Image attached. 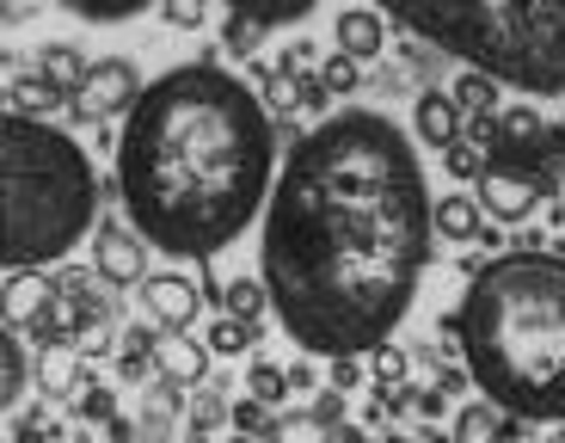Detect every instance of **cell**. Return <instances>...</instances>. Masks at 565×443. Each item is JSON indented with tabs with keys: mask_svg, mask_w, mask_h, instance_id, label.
Returning a JSON list of instances; mask_svg holds the SVG:
<instances>
[{
	"mask_svg": "<svg viewBox=\"0 0 565 443\" xmlns=\"http://www.w3.org/2000/svg\"><path fill=\"white\" fill-rule=\"evenodd\" d=\"M320 81L332 86V93H356V86H363V62H356V56H344V50H339V56H326Z\"/></svg>",
	"mask_w": 565,
	"mask_h": 443,
	"instance_id": "29",
	"label": "cell"
},
{
	"mask_svg": "<svg viewBox=\"0 0 565 443\" xmlns=\"http://www.w3.org/2000/svg\"><path fill=\"white\" fill-rule=\"evenodd\" d=\"M313 62H320V50H313V43H296V50H289V56L277 62V68H289V74H313Z\"/></svg>",
	"mask_w": 565,
	"mask_h": 443,
	"instance_id": "40",
	"label": "cell"
},
{
	"mask_svg": "<svg viewBox=\"0 0 565 443\" xmlns=\"http://www.w3.org/2000/svg\"><path fill=\"white\" fill-rule=\"evenodd\" d=\"M356 382H363V358H332V388H344V394H351Z\"/></svg>",
	"mask_w": 565,
	"mask_h": 443,
	"instance_id": "39",
	"label": "cell"
},
{
	"mask_svg": "<svg viewBox=\"0 0 565 443\" xmlns=\"http://www.w3.org/2000/svg\"><path fill=\"white\" fill-rule=\"evenodd\" d=\"M529 419L523 413H510V407L498 401H467L461 413H455V437L461 443H486V437H523Z\"/></svg>",
	"mask_w": 565,
	"mask_h": 443,
	"instance_id": "11",
	"label": "cell"
},
{
	"mask_svg": "<svg viewBox=\"0 0 565 443\" xmlns=\"http://www.w3.org/2000/svg\"><path fill=\"white\" fill-rule=\"evenodd\" d=\"M467 376L529 425L565 419V253H498L461 296Z\"/></svg>",
	"mask_w": 565,
	"mask_h": 443,
	"instance_id": "3",
	"label": "cell"
},
{
	"mask_svg": "<svg viewBox=\"0 0 565 443\" xmlns=\"http://www.w3.org/2000/svg\"><path fill=\"white\" fill-rule=\"evenodd\" d=\"M160 13H167V25H179V31H198L203 19H210V0H160Z\"/></svg>",
	"mask_w": 565,
	"mask_h": 443,
	"instance_id": "33",
	"label": "cell"
},
{
	"mask_svg": "<svg viewBox=\"0 0 565 443\" xmlns=\"http://www.w3.org/2000/svg\"><path fill=\"white\" fill-rule=\"evenodd\" d=\"M141 99V74L129 56H105L86 68V81L68 93V112L81 117V124H111L117 112H129V105Z\"/></svg>",
	"mask_w": 565,
	"mask_h": 443,
	"instance_id": "6",
	"label": "cell"
},
{
	"mask_svg": "<svg viewBox=\"0 0 565 443\" xmlns=\"http://www.w3.org/2000/svg\"><path fill=\"white\" fill-rule=\"evenodd\" d=\"M265 99L215 56L141 86L117 143V198L129 222L172 259H215L246 234L270 191Z\"/></svg>",
	"mask_w": 565,
	"mask_h": 443,
	"instance_id": "2",
	"label": "cell"
},
{
	"mask_svg": "<svg viewBox=\"0 0 565 443\" xmlns=\"http://www.w3.org/2000/svg\"><path fill=\"white\" fill-rule=\"evenodd\" d=\"M418 136L430 148H455L461 143V105L449 93H418Z\"/></svg>",
	"mask_w": 565,
	"mask_h": 443,
	"instance_id": "14",
	"label": "cell"
},
{
	"mask_svg": "<svg viewBox=\"0 0 565 443\" xmlns=\"http://www.w3.org/2000/svg\"><path fill=\"white\" fill-rule=\"evenodd\" d=\"M253 320H241V315H215V327H210V339H203V345H210V358H241V351H246V345H253Z\"/></svg>",
	"mask_w": 565,
	"mask_h": 443,
	"instance_id": "22",
	"label": "cell"
},
{
	"mask_svg": "<svg viewBox=\"0 0 565 443\" xmlns=\"http://www.w3.org/2000/svg\"><path fill=\"white\" fill-rule=\"evenodd\" d=\"M473 191H480V210L498 215V222H529L535 203H541V186L529 179V172H516V167H492Z\"/></svg>",
	"mask_w": 565,
	"mask_h": 443,
	"instance_id": "9",
	"label": "cell"
},
{
	"mask_svg": "<svg viewBox=\"0 0 565 443\" xmlns=\"http://www.w3.org/2000/svg\"><path fill=\"white\" fill-rule=\"evenodd\" d=\"M222 425H234V407H222V394H198V401H191V431L210 437V431H222Z\"/></svg>",
	"mask_w": 565,
	"mask_h": 443,
	"instance_id": "27",
	"label": "cell"
},
{
	"mask_svg": "<svg viewBox=\"0 0 565 443\" xmlns=\"http://www.w3.org/2000/svg\"><path fill=\"white\" fill-rule=\"evenodd\" d=\"M148 234L136 229V222H105L99 229V241H93V265H99L105 272V284L111 289H129V284H141V277H148Z\"/></svg>",
	"mask_w": 565,
	"mask_h": 443,
	"instance_id": "7",
	"label": "cell"
},
{
	"mask_svg": "<svg viewBox=\"0 0 565 443\" xmlns=\"http://www.w3.org/2000/svg\"><path fill=\"white\" fill-rule=\"evenodd\" d=\"M437 351H443V358H461V351H467V333H461V308H455V315H449V320H443V327H437Z\"/></svg>",
	"mask_w": 565,
	"mask_h": 443,
	"instance_id": "38",
	"label": "cell"
},
{
	"mask_svg": "<svg viewBox=\"0 0 565 443\" xmlns=\"http://www.w3.org/2000/svg\"><path fill=\"white\" fill-rule=\"evenodd\" d=\"M50 302H56V277H43L38 265H31V272H13V284H7V320H13V327L19 320L31 327Z\"/></svg>",
	"mask_w": 565,
	"mask_h": 443,
	"instance_id": "13",
	"label": "cell"
},
{
	"mask_svg": "<svg viewBox=\"0 0 565 443\" xmlns=\"http://www.w3.org/2000/svg\"><path fill=\"white\" fill-rule=\"evenodd\" d=\"M412 38L523 93H565V0H375Z\"/></svg>",
	"mask_w": 565,
	"mask_h": 443,
	"instance_id": "5",
	"label": "cell"
},
{
	"mask_svg": "<svg viewBox=\"0 0 565 443\" xmlns=\"http://www.w3.org/2000/svg\"><path fill=\"white\" fill-rule=\"evenodd\" d=\"M234 431H253V437H265V431H270V407L258 401V394H246V401L234 407Z\"/></svg>",
	"mask_w": 565,
	"mask_h": 443,
	"instance_id": "35",
	"label": "cell"
},
{
	"mask_svg": "<svg viewBox=\"0 0 565 443\" xmlns=\"http://www.w3.org/2000/svg\"><path fill=\"white\" fill-rule=\"evenodd\" d=\"M265 437H326V425H320V413H270Z\"/></svg>",
	"mask_w": 565,
	"mask_h": 443,
	"instance_id": "30",
	"label": "cell"
},
{
	"mask_svg": "<svg viewBox=\"0 0 565 443\" xmlns=\"http://www.w3.org/2000/svg\"><path fill=\"white\" fill-rule=\"evenodd\" d=\"M38 388L50 394V401H81L86 394V358L74 351V345H43Z\"/></svg>",
	"mask_w": 565,
	"mask_h": 443,
	"instance_id": "10",
	"label": "cell"
},
{
	"mask_svg": "<svg viewBox=\"0 0 565 443\" xmlns=\"http://www.w3.org/2000/svg\"><path fill=\"white\" fill-rule=\"evenodd\" d=\"M443 160H449V172L461 179V186H480L486 172H492V155H486L480 143H455V148H443Z\"/></svg>",
	"mask_w": 565,
	"mask_h": 443,
	"instance_id": "25",
	"label": "cell"
},
{
	"mask_svg": "<svg viewBox=\"0 0 565 443\" xmlns=\"http://www.w3.org/2000/svg\"><path fill=\"white\" fill-rule=\"evenodd\" d=\"M313 382H320V376H313V363H296V370H289V388H301V394H308Z\"/></svg>",
	"mask_w": 565,
	"mask_h": 443,
	"instance_id": "41",
	"label": "cell"
},
{
	"mask_svg": "<svg viewBox=\"0 0 565 443\" xmlns=\"http://www.w3.org/2000/svg\"><path fill=\"white\" fill-rule=\"evenodd\" d=\"M246 382H253V394H258L265 407H277L282 388H289V370H277L270 358H253V376H246Z\"/></svg>",
	"mask_w": 565,
	"mask_h": 443,
	"instance_id": "28",
	"label": "cell"
},
{
	"mask_svg": "<svg viewBox=\"0 0 565 443\" xmlns=\"http://www.w3.org/2000/svg\"><path fill=\"white\" fill-rule=\"evenodd\" d=\"M56 105H68V93H62L50 74H25V81H13V112L25 117H50Z\"/></svg>",
	"mask_w": 565,
	"mask_h": 443,
	"instance_id": "19",
	"label": "cell"
},
{
	"mask_svg": "<svg viewBox=\"0 0 565 443\" xmlns=\"http://www.w3.org/2000/svg\"><path fill=\"white\" fill-rule=\"evenodd\" d=\"M0 203H7V234L0 259L7 272H31L62 259L99 215V179L93 160L74 148V136L50 129L43 117L7 112L0 124Z\"/></svg>",
	"mask_w": 565,
	"mask_h": 443,
	"instance_id": "4",
	"label": "cell"
},
{
	"mask_svg": "<svg viewBox=\"0 0 565 443\" xmlns=\"http://www.w3.org/2000/svg\"><path fill=\"white\" fill-rule=\"evenodd\" d=\"M382 43H387V31H382V13H375V7H351V13H339V50L344 56L375 62L382 56Z\"/></svg>",
	"mask_w": 565,
	"mask_h": 443,
	"instance_id": "12",
	"label": "cell"
},
{
	"mask_svg": "<svg viewBox=\"0 0 565 443\" xmlns=\"http://www.w3.org/2000/svg\"><path fill=\"white\" fill-rule=\"evenodd\" d=\"M141 308H148V320H154L160 333H172V327H191L198 320V308H203V289L191 284V277H141Z\"/></svg>",
	"mask_w": 565,
	"mask_h": 443,
	"instance_id": "8",
	"label": "cell"
},
{
	"mask_svg": "<svg viewBox=\"0 0 565 443\" xmlns=\"http://www.w3.org/2000/svg\"><path fill=\"white\" fill-rule=\"evenodd\" d=\"M258 38H265V25H253V19H227V56H253L258 50Z\"/></svg>",
	"mask_w": 565,
	"mask_h": 443,
	"instance_id": "34",
	"label": "cell"
},
{
	"mask_svg": "<svg viewBox=\"0 0 565 443\" xmlns=\"http://www.w3.org/2000/svg\"><path fill=\"white\" fill-rule=\"evenodd\" d=\"M227 13H241V19H253V25H265V31H277V25H296V19H308L320 0H222Z\"/></svg>",
	"mask_w": 565,
	"mask_h": 443,
	"instance_id": "17",
	"label": "cell"
},
{
	"mask_svg": "<svg viewBox=\"0 0 565 443\" xmlns=\"http://www.w3.org/2000/svg\"><path fill=\"white\" fill-rule=\"evenodd\" d=\"M449 99L461 105L467 117H480V112H492V105H498V81H492V74H480V68H461V81H455Z\"/></svg>",
	"mask_w": 565,
	"mask_h": 443,
	"instance_id": "21",
	"label": "cell"
},
{
	"mask_svg": "<svg viewBox=\"0 0 565 443\" xmlns=\"http://www.w3.org/2000/svg\"><path fill=\"white\" fill-rule=\"evenodd\" d=\"M111 333H117V320H86L74 351H81V358H111Z\"/></svg>",
	"mask_w": 565,
	"mask_h": 443,
	"instance_id": "32",
	"label": "cell"
},
{
	"mask_svg": "<svg viewBox=\"0 0 565 443\" xmlns=\"http://www.w3.org/2000/svg\"><path fill=\"white\" fill-rule=\"evenodd\" d=\"M68 13H81V19H93V25H117V19H136V13H148L154 0H62Z\"/></svg>",
	"mask_w": 565,
	"mask_h": 443,
	"instance_id": "24",
	"label": "cell"
},
{
	"mask_svg": "<svg viewBox=\"0 0 565 443\" xmlns=\"http://www.w3.org/2000/svg\"><path fill=\"white\" fill-rule=\"evenodd\" d=\"M74 407H81L86 419H105V425L117 419V394H111V388H93V382H86V394H81Z\"/></svg>",
	"mask_w": 565,
	"mask_h": 443,
	"instance_id": "36",
	"label": "cell"
},
{
	"mask_svg": "<svg viewBox=\"0 0 565 443\" xmlns=\"http://www.w3.org/2000/svg\"><path fill=\"white\" fill-rule=\"evenodd\" d=\"M313 413H320L326 437H332V425H344V388H320V401H313Z\"/></svg>",
	"mask_w": 565,
	"mask_h": 443,
	"instance_id": "37",
	"label": "cell"
},
{
	"mask_svg": "<svg viewBox=\"0 0 565 443\" xmlns=\"http://www.w3.org/2000/svg\"><path fill=\"white\" fill-rule=\"evenodd\" d=\"M369 358H375V382H382V388L406 382V370H412V358H406V351H399V345H375Z\"/></svg>",
	"mask_w": 565,
	"mask_h": 443,
	"instance_id": "31",
	"label": "cell"
},
{
	"mask_svg": "<svg viewBox=\"0 0 565 443\" xmlns=\"http://www.w3.org/2000/svg\"><path fill=\"white\" fill-rule=\"evenodd\" d=\"M265 99H270V112H296L301 105V74H289V68H270L265 74Z\"/></svg>",
	"mask_w": 565,
	"mask_h": 443,
	"instance_id": "26",
	"label": "cell"
},
{
	"mask_svg": "<svg viewBox=\"0 0 565 443\" xmlns=\"http://www.w3.org/2000/svg\"><path fill=\"white\" fill-rule=\"evenodd\" d=\"M480 229H486V210H480V198H443L437 203V234H449V241H480Z\"/></svg>",
	"mask_w": 565,
	"mask_h": 443,
	"instance_id": "18",
	"label": "cell"
},
{
	"mask_svg": "<svg viewBox=\"0 0 565 443\" xmlns=\"http://www.w3.org/2000/svg\"><path fill=\"white\" fill-rule=\"evenodd\" d=\"M160 370H167V376H179L184 388H191V382H203V370H210V345L184 339V327H172L167 339H160Z\"/></svg>",
	"mask_w": 565,
	"mask_h": 443,
	"instance_id": "15",
	"label": "cell"
},
{
	"mask_svg": "<svg viewBox=\"0 0 565 443\" xmlns=\"http://www.w3.org/2000/svg\"><path fill=\"white\" fill-rule=\"evenodd\" d=\"M437 210L418 148L382 112L308 129L270 191L258 277L308 358H363L394 339L430 265Z\"/></svg>",
	"mask_w": 565,
	"mask_h": 443,
	"instance_id": "1",
	"label": "cell"
},
{
	"mask_svg": "<svg viewBox=\"0 0 565 443\" xmlns=\"http://www.w3.org/2000/svg\"><path fill=\"white\" fill-rule=\"evenodd\" d=\"M31 363H25V345H19V327L7 320V333H0V407H19L25 401V382H31Z\"/></svg>",
	"mask_w": 565,
	"mask_h": 443,
	"instance_id": "16",
	"label": "cell"
},
{
	"mask_svg": "<svg viewBox=\"0 0 565 443\" xmlns=\"http://www.w3.org/2000/svg\"><path fill=\"white\" fill-rule=\"evenodd\" d=\"M265 308H270V289H265V277H234V284L222 289V315H241V320H265Z\"/></svg>",
	"mask_w": 565,
	"mask_h": 443,
	"instance_id": "20",
	"label": "cell"
},
{
	"mask_svg": "<svg viewBox=\"0 0 565 443\" xmlns=\"http://www.w3.org/2000/svg\"><path fill=\"white\" fill-rule=\"evenodd\" d=\"M86 68H93V62H86L81 50H68V43H50V50H43V74H50L62 93H74V86L86 81Z\"/></svg>",
	"mask_w": 565,
	"mask_h": 443,
	"instance_id": "23",
	"label": "cell"
}]
</instances>
